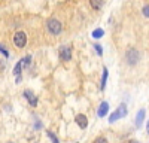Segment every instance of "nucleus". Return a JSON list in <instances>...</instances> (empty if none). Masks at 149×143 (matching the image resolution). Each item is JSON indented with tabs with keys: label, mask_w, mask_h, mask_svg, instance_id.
Masks as SVG:
<instances>
[{
	"label": "nucleus",
	"mask_w": 149,
	"mask_h": 143,
	"mask_svg": "<svg viewBox=\"0 0 149 143\" xmlns=\"http://www.w3.org/2000/svg\"><path fill=\"white\" fill-rule=\"evenodd\" d=\"M90 5L93 6V9H100L103 6V0H90Z\"/></svg>",
	"instance_id": "9b49d317"
},
{
	"label": "nucleus",
	"mask_w": 149,
	"mask_h": 143,
	"mask_svg": "<svg viewBox=\"0 0 149 143\" xmlns=\"http://www.w3.org/2000/svg\"><path fill=\"white\" fill-rule=\"evenodd\" d=\"M143 15L149 18V5H146V6L143 8Z\"/></svg>",
	"instance_id": "f3484780"
},
{
	"label": "nucleus",
	"mask_w": 149,
	"mask_h": 143,
	"mask_svg": "<svg viewBox=\"0 0 149 143\" xmlns=\"http://www.w3.org/2000/svg\"><path fill=\"white\" fill-rule=\"evenodd\" d=\"M107 110H109V103H107V101H103V103L100 104V107H98V110H97V115L100 116V118H103V116H106Z\"/></svg>",
	"instance_id": "6e6552de"
},
{
	"label": "nucleus",
	"mask_w": 149,
	"mask_h": 143,
	"mask_svg": "<svg viewBox=\"0 0 149 143\" xmlns=\"http://www.w3.org/2000/svg\"><path fill=\"white\" fill-rule=\"evenodd\" d=\"M61 28H63V26H61V22L57 18H51L48 21V30L51 34H60Z\"/></svg>",
	"instance_id": "f03ea898"
},
{
	"label": "nucleus",
	"mask_w": 149,
	"mask_h": 143,
	"mask_svg": "<svg viewBox=\"0 0 149 143\" xmlns=\"http://www.w3.org/2000/svg\"><path fill=\"white\" fill-rule=\"evenodd\" d=\"M60 57L63 61H70V58H72V49L69 46H61L60 48Z\"/></svg>",
	"instance_id": "423d86ee"
},
{
	"label": "nucleus",
	"mask_w": 149,
	"mask_h": 143,
	"mask_svg": "<svg viewBox=\"0 0 149 143\" xmlns=\"http://www.w3.org/2000/svg\"><path fill=\"white\" fill-rule=\"evenodd\" d=\"M46 134H48V137H49V139L52 140V143H60V142H58V139H57V137L51 133V131H46Z\"/></svg>",
	"instance_id": "4468645a"
},
{
	"label": "nucleus",
	"mask_w": 149,
	"mask_h": 143,
	"mask_svg": "<svg viewBox=\"0 0 149 143\" xmlns=\"http://www.w3.org/2000/svg\"><path fill=\"white\" fill-rule=\"evenodd\" d=\"M143 119H145V109H140L137 112V116H136V127H137V128H140Z\"/></svg>",
	"instance_id": "9d476101"
},
{
	"label": "nucleus",
	"mask_w": 149,
	"mask_h": 143,
	"mask_svg": "<svg viewBox=\"0 0 149 143\" xmlns=\"http://www.w3.org/2000/svg\"><path fill=\"white\" fill-rule=\"evenodd\" d=\"M94 143H107V140H106L104 137H97V139L94 140Z\"/></svg>",
	"instance_id": "2eb2a0df"
},
{
	"label": "nucleus",
	"mask_w": 149,
	"mask_h": 143,
	"mask_svg": "<svg viewBox=\"0 0 149 143\" xmlns=\"http://www.w3.org/2000/svg\"><path fill=\"white\" fill-rule=\"evenodd\" d=\"M14 43L17 48H24L27 43V36L24 31H17L15 36H14Z\"/></svg>",
	"instance_id": "7ed1b4c3"
},
{
	"label": "nucleus",
	"mask_w": 149,
	"mask_h": 143,
	"mask_svg": "<svg viewBox=\"0 0 149 143\" xmlns=\"http://www.w3.org/2000/svg\"><path fill=\"white\" fill-rule=\"evenodd\" d=\"M106 81H107V69L104 67V69H103V78H102V87H100L102 91H103L104 87H106Z\"/></svg>",
	"instance_id": "f8f14e48"
},
{
	"label": "nucleus",
	"mask_w": 149,
	"mask_h": 143,
	"mask_svg": "<svg viewBox=\"0 0 149 143\" xmlns=\"http://www.w3.org/2000/svg\"><path fill=\"white\" fill-rule=\"evenodd\" d=\"M0 52H2V54H3L5 57H9V52H8V51L5 49V48H3L2 45H0Z\"/></svg>",
	"instance_id": "a211bd4d"
},
{
	"label": "nucleus",
	"mask_w": 149,
	"mask_h": 143,
	"mask_svg": "<svg viewBox=\"0 0 149 143\" xmlns=\"http://www.w3.org/2000/svg\"><path fill=\"white\" fill-rule=\"evenodd\" d=\"M74 121H76V124H78L82 130H84V128H86V125H88V119H86V116H85V115H82V113H81V115H78L76 118H74Z\"/></svg>",
	"instance_id": "0eeeda50"
},
{
	"label": "nucleus",
	"mask_w": 149,
	"mask_h": 143,
	"mask_svg": "<svg viewBox=\"0 0 149 143\" xmlns=\"http://www.w3.org/2000/svg\"><path fill=\"white\" fill-rule=\"evenodd\" d=\"M127 61H128L130 66H134L136 63L139 61V52H137V49L130 48V49L127 51Z\"/></svg>",
	"instance_id": "20e7f679"
},
{
	"label": "nucleus",
	"mask_w": 149,
	"mask_h": 143,
	"mask_svg": "<svg viewBox=\"0 0 149 143\" xmlns=\"http://www.w3.org/2000/svg\"><path fill=\"white\" fill-rule=\"evenodd\" d=\"M146 130H148V133H149V121H148V125H146Z\"/></svg>",
	"instance_id": "6ab92c4d"
},
{
	"label": "nucleus",
	"mask_w": 149,
	"mask_h": 143,
	"mask_svg": "<svg viewBox=\"0 0 149 143\" xmlns=\"http://www.w3.org/2000/svg\"><path fill=\"white\" fill-rule=\"evenodd\" d=\"M103 30L102 28H97V30H94L93 31V37H95V39H98V37H102V36H103Z\"/></svg>",
	"instance_id": "ddd939ff"
},
{
	"label": "nucleus",
	"mask_w": 149,
	"mask_h": 143,
	"mask_svg": "<svg viewBox=\"0 0 149 143\" xmlns=\"http://www.w3.org/2000/svg\"><path fill=\"white\" fill-rule=\"evenodd\" d=\"M24 95H26V97L29 99V101H30L31 106H37V97H36V95H33V92H31L30 90H26V91H24Z\"/></svg>",
	"instance_id": "1a4fd4ad"
},
{
	"label": "nucleus",
	"mask_w": 149,
	"mask_h": 143,
	"mask_svg": "<svg viewBox=\"0 0 149 143\" xmlns=\"http://www.w3.org/2000/svg\"><path fill=\"white\" fill-rule=\"evenodd\" d=\"M30 55H27L26 58H24V60H21V61H18L17 63V66H15V69H14V73L17 75V76H19V73H21V70L24 69V67H26L27 64H30Z\"/></svg>",
	"instance_id": "39448f33"
},
{
	"label": "nucleus",
	"mask_w": 149,
	"mask_h": 143,
	"mask_svg": "<svg viewBox=\"0 0 149 143\" xmlns=\"http://www.w3.org/2000/svg\"><path fill=\"white\" fill-rule=\"evenodd\" d=\"M94 48H95V51H97V54H98V55H102V54H103V51H102V46L98 45V43H97V45H94Z\"/></svg>",
	"instance_id": "dca6fc26"
},
{
	"label": "nucleus",
	"mask_w": 149,
	"mask_h": 143,
	"mask_svg": "<svg viewBox=\"0 0 149 143\" xmlns=\"http://www.w3.org/2000/svg\"><path fill=\"white\" fill-rule=\"evenodd\" d=\"M124 116H127V106L125 104H119V107L110 115V118H109V122L110 124H113L115 121H118V119H121V118H124Z\"/></svg>",
	"instance_id": "f257e3e1"
}]
</instances>
